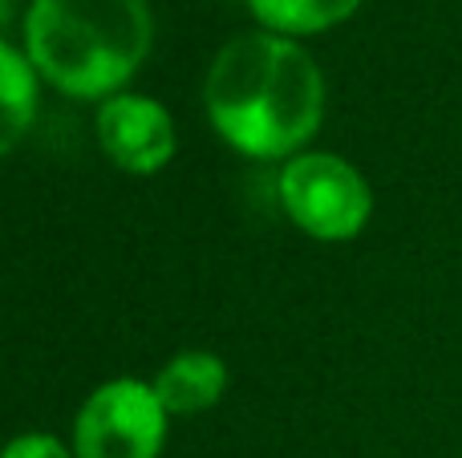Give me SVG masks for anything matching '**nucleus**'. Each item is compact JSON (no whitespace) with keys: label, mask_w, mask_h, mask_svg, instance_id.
<instances>
[{"label":"nucleus","mask_w":462,"mask_h":458,"mask_svg":"<svg viewBox=\"0 0 462 458\" xmlns=\"http://www.w3.org/2000/svg\"><path fill=\"white\" fill-rule=\"evenodd\" d=\"M37 114V69L24 53L0 41V159L29 134Z\"/></svg>","instance_id":"0eeeda50"},{"label":"nucleus","mask_w":462,"mask_h":458,"mask_svg":"<svg viewBox=\"0 0 462 458\" xmlns=\"http://www.w3.org/2000/svg\"><path fill=\"white\" fill-rule=\"evenodd\" d=\"M224 386H227L224 362L216 353L191 349V353H179L162 365V373L154 378V398L162 402L167 414H199L211 410L224 398Z\"/></svg>","instance_id":"423d86ee"},{"label":"nucleus","mask_w":462,"mask_h":458,"mask_svg":"<svg viewBox=\"0 0 462 458\" xmlns=\"http://www.w3.org/2000/svg\"><path fill=\"white\" fill-rule=\"evenodd\" d=\"M97 142L114 167L130 175H154L175 154V122L154 97L114 94L97 110Z\"/></svg>","instance_id":"39448f33"},{"label":"nucleus","mask_w":462,"mask_h":458,"mask_svg":"<svg viewBox=\"0 0 462 458\" xmlns=\"http://www.w3.org/2000/svg\"><path fill=\"white\" fill-rule=\"evenodd\" d=\"M0 458H73V454L49 435H21L0 451Z\"/></svg>","instance_id":"1a4fd4ad"},{"label":"nucleus","mask_w":462,"mask_h":458,"mask_svg":"<svg viewBox=\"0 0 462 458\" xmlns=\"http://www.w3.org/2000/svg\"><path fill=\"white\" fill-rule=\"evenodd\" d=\"M167 410L154 386L118 378L97 386L73 422V458H159Z\"/></svg>","instance_id":"20e7f679"},{"label":"nucleus","mask_w":462,"mask_h":458,"mask_svg":"<svg viewBox=\"0 0 462 458\" xmlns=\"http://www.w3.org/2000/svg\"><path fill=\"white\" fill-rule=\"evenodd\" d=\"M280 203L312 240H353L374 211L369 183L337 154H296L280 170Z\"/></svg>","instance_id":"7ed1b4c3"},{"label":"nucleus","mask_w":462,"mask_h":458,"mask_svg":"<svg viewBox=\"0 0 462 458\" xmlns=\"http://www.w3.org/2000/svg\"><path fill=\"white\" fill-rule=\"evenodd\" d=\"M255 21L268 32H320L341 24L361 8V0H247Z\"/></svg>","instance_id":"6e6552de"},{"label":"nucleus","mask_w":462,"mask_h":458,"mask_svg":"<svg viewBox=\"0 0 462 458\" xmlns=\"http://www.w3.org/2000/svg\"><path fill=\"white\" fill-rule=\"evenodd\" d=\"M203 102L211 126L239 154L284 159L317 134L325 78L296 41L280 32H239L211 61Z\"/></svg>","instance_id":"f257e3e1"},{"label":"nucleus","mask_w":462,"mask_h":458,"mask_svg":"<svg viewBox=\"0 0 462 458\" xmlns=\"http://www.w3.org/2000/svg\"><path fill=\"white\" fill-rule=\"evenodd\" d=\"M154 41L146 0H32L24 53L32 69L69 97L122 94Z\"/></svg>","instance_id":"f03ea898"},{"label":"nucleus","mask_w":462,"mask_h":458,"mask_svg":"<svg viewBox=\"0 0 462 458\" xmlns=\"http://www.w3.org/2000/svg\"><path fill=\"white\" fill-rule=\"evenodd\" d=\"M8 13H13V0H0V29H5V21H8Z\"/></svg>","instance_id":"9d476101"}]
</instances>
